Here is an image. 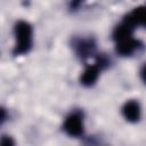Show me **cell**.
Returning a JSON list of instances; mask_svg holds the SVG:
<instances>
[{
    "label": "cell",
    "instance_id": "cell-5",
    "mask_svg": "<svg viewBox=\"0 0 146 146\" xmlns=\"http://www.w3.org/2000/svg\"><path fill=\"white\" fill-rule=\"evenodd\" d=\"M122 114L130 122L138 121L140 117V106H139L138 102L128 100L122 107Z\"/></svg>",
    "mask_w": 146,
    "mask_h": 146
},
{
    "label": "cell",
    "instance_id": "cell-4",
    "mask_svg": "<svg viewBox=\"0 0 146 146\" xmlns=\"http://www.w3.org/2000/svg\"><path fill=\"white\" fill-rule=\"evenodd\" d=\"M139 46H140V42L138 40L133 39L132 36H130V38L119 41L116 43V51L121 56H129L132 52H135L139 48Z\"/></svg>",
    "mask_w": 146,
    "mask_h": 146
},
{
    "label": "cell",
    "instance_id": "cell-7",
    "mask_svg": "<svg viewBox=\"0 0 146 146\" xmlns=\"http://www.w3.org/2000/svg\"><path fill=\"white\" fill-rule=\"evenodd\" d=\"M1 146H15V143H14L11 137L3 136L1 139Z\"/></svg>",
    "mask_w": 146,
    "mask_h": 146
},
{
    "label": "cell",
    "instance_id": "cell-1",
    "mask_svg": "<svg viewBox=\"0 0 146 146\" xmlns=\"http://www.w3.org/2000/svg\"><path fill=\"white\" fill-rule=\"evenodd\" d=\"M16 44L14 48V55H24L30 51L32 47V26L24 21L16 23L14 29Z\"/></svg>",
    "mask_w": 146,
    "mask_h": 146
},
{
    "label": "cell",
    "instance_id": "cell-3",
    "mask_svg": "<svg viewBox=\"0 0 146 146\" xmlns=\"http://www.w3.org/2000/svg\"><path fill=\"white\" fill-rule=\"evenodd\" d=\"M125 24H128L129 26H131L132 29H135L136 25H144L146 26V7L141 6L138 8H135L123 21Z\"/></svg>",
    "mask_w": 146,
    "mask_h": 146
},
{
    "label": "cell",
    "instance_id": "cell-2",
    "mask_svg": "<svg viewBox=\"0 0 146 146\" xmlns=\"http://www.w3.org/2000/svg\"><path fill=\"white\" fill-rule=\"evenodd\" d=\"M64 130L73 137H78L83 132V120L80 113L70 114L64 123Z\"/></svg>",
    "mask_w": 146,
    "mask_h": 146
},
{
    "label": "cell",
    "instance_id": "cell-8",
    "mask_svg": "<svg viewBox=\"0 0 146 146\" xmlns=\"http://www.w3.org/2000/svg\"><path fill=\"white\" fill-rule=\"evenodd\" d=\"M140 76H141V80L146 83V63H145V65L140 70Z\"/></svg>",
    "mask_w": 146,
    "mask_h": 146
},
{
    "label": "cell",
    "instance_id": "cell-6",
    "mask_svg": "<svg viewBox=\"0 0 146 146\" xmlns=\"http://www.w3.org/2000/svg\"><path fill=\"white\" fill-rule=\"evenodd\" d=\"M100 68H102V66L97 62L94 65L88 66L81 75V83L84 86H92L96 82V80L98 79Z\"/></svg>",
    "mask_w": 146,
    "mask_h": 146
}]
</instances>
